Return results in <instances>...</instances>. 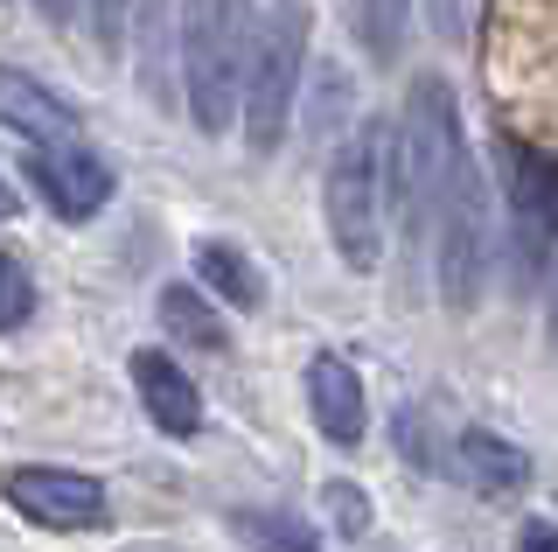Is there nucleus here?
<instances>
[{
  "mask_svg": "<svg viewBox=\"0 0 558 552\" xmlns=\"http://www.w3.org/2000/svg\"><path fill=\"white\" fill-rule=\"evenodd\" d=\"M398 211V119H363L349 127L336 154L322 168V217H328V245L349 273H377L384 266V231Z\"/></svg>",
  "mask_w": 558,
  "mask_h": 552,
  "instance_id": "1",
  "label": "nucleus"
},
{
  "mask_svg": "<svg viewBox=\"0 0 558 552\" xmlns=\"http://www.w3.org/2000/svg\"><path fill=\"white\" fill-rule=\"evenodd\" d=\"M258 8L252 0H182L174 14V49H182V106L196 133H231L244 112V77H252Z\"/></svg>",
  "mask_w": 558,
  "mask_h": 552,
  "instance_id": "2",
  "label": "nucleus"
},
{
  "mask_svg": "<svg viewBox=\"0 0 558 552\" xmlns=\"http://www.w3.org/2000/svg\"><path fill=\"white\" fill-rule=\"evenodd\" d=\"M468 161H475V147H468L453 84L440 71H418L405 92V112H398V217H405V231L426 238L433 203L447 196V182Z\"/></svg>",
  "mask_w": 558,
  "mask_h": 552,
  "instance_id": "3",
  "label": "nucleus"
},
{
  "mask_svg": "<svg viewBox=\"0 0 558 552\" xmlns=\"http://www.w3.org/2000/svg\"><path fill=\"white\" fill-rule=\"evenodd\" d=\"M307 0H266L258 8V43H252V77H244V147L258 161H272L287 147L293 119H301V92H307Z\"/></svg>",
  "mask_w": 558,
  "mask_h": 552,
  "instance_id": "4",
  "label": "nucleus"
},
{
  "mask_svg": "<svg viewBox=\"0 0 558 552\" xmlns=\"http://www.w3.org/2000/svg\"><path fill=\"white\" fill-rule=\"evenodd\" d=\"M433 266H440V295L447 308H475L482 301V273H488V189H482V161H468L447 182V196L433 203Z\"/></svg>",
  "mask_w": 558,
  "mask_h": 552,
  "instance_id": "5",
  "label": "nucleus"
},
{
  "mask_svg": "<svg viewBox=\"0 0 558 552\" xmlns=\"http://www.w3.org/2000/svg\"><path fill=\"white\" fill-rule=\"evenodd\" d=\"M0 496L43 531H98L112 517L105 482L84 469H57V461H14V469H0Z\"/></svg>",
  "mask_w": 558,
  "mask_h": 552,
  "instance_id": "6",
  "label": "nucleus"
},
{
  "mask_svg": "<svg viewBox=\"0 0 558 552\" xmlns=\"http://www.w3.org/2000/svg\"><path fill=\"white\" fill-rule=\"evenodd\" d=\"M22 168H28V182L43 189V203L63 224H92L105 203H112V168H105V154L92 141H77V147H22Z\"/></svg>",
  "mask_w": 558,
  "mask_h": 552,
  "instance_id": "7",
  "label": "nucleus"
},
{
  "mask_svg": "<svg viewBox=\"0 0 558 552\" xmlns=\"http://www.w3.org/2000/svg\"><path fill=\"white\" fill-rule=\"evenodd\" d=\"M0 127L22 147H77L84 141V119L70 112V98H57L35 71H14V63H0Z\"/></svg>",
  "mask_w": 558,
  "mask_h": 552,
  "instance_id": "8",
  "label": "nucleus"
},
{
  "mask_svg": "<svg viewBox=\"0 0 558 552\" xmlns=\"http://www.w3.org/2000/svg\"><path fill=\"white\" fill-rule=\"evenodd\" d=\"M133 392H140V412L161 427L168 441H196L203 434V392L196 377L174 364L168 350H133Z\"/></svg>",
  "mask_w": 558,
  "mask_h": 552,
  "instance_id": "9",
  "label": "nucleus"
},
{
  "mask_svg": "<svg viewBox=\"0 0 558 552\" xmlns=\"http://www.w3.org/2000/svg\"><path fill=\"white\" fill-rule=\"evenodd\" d=\"M502 196H510V217L537 245L558 238V154L531 147V141H502Z\"/></svg>",
  "mask_w": 558,
  "mask_h": 552,
  "instance_id": "10",
  "label": "nucleus"
},
{
  "mask_svg": "<svg viewBox=\"0 0 558 552\" xmlns=\"http://www.w3.org/2000/svg\"><path fill=\"white\" fill-rule=\"evenodd\" d=\"M307 412H314V427H322L328 447H356L363 427H371L363 377L349 371L336 350H314V357H307Z\"/></svg>",
  "mask_w": 558,
  "mask_h": 552,
  "instance_id": "11",
  "label": "nucleus"
},
{
  "mask_svg": "<svg viewBox=\"0 0 558 552\" xmlns=\"http://www.w3.org/2000/svg\"><path fill=\"white\" fill-rule=\"evenodd\" d=\"M453 469H461L468 490L510 496V490H523V482H531V455H523L517 441L488 434V427H461V434H453Z\"/></svg>",
  "mask_w": 558,
  "mask_h": 552,
  "instance_id": "12",
  "label": "nucleus"
},
{
  "mask_svg": "<svg viewBox=\"0 0 558 552\" xmlns=\"http://www.w3.org/2000/svg\"><path fill=\"white\" fill-rule=\"evenodd\" d=\"M196 273L223 308H266V273H258V259L244 245H231V238H196Z\"/></svg>",
  "mask_w": 558,
  "mask_h": 552,
  "instance_id": "13",
  "label": "nucleus"
},
{
  "mask_svg": "<svg viewBox=\"0 0 558 552\" xmlns=\"http://www.w3.org/2000/svg\"><path fill=\"white\" fill-rule=\"evenodd\" d=\"M342 8H349V36L363 43L371 63H398V57H405V28H412L418 0H342Z\"/></svg>",
  "mask_w": 558,
  "mask_h": 552,
  "instance_id": "14",
  "label": "nucleus"
},
{
  "mask_svg": "<svg viewBox=\"0 0 558 552\" xmlns=\"http://www.w3.org/2000/svg\"><path fill=\"white\" fill-rule=\"evenodd\" d=\"M161 329L174 343H189V350H223V315L196 295V287H182V280L161 287Z\"/></svg>",
  "mask_w": 558,
  "mask_h": 552,
  "instance_id": "15",
  "label": "nucleus"
},
{
  "mask_svg": "<svg viewBox=\"0 0 558 552\" xmlns=\"http://www.w3.org/2000/svg\"><path fill=\"white\" fill-rule=\"evenodd\" d=\"M231 531L252 552H322V539L287 511H231Z\"/></svg>",
  "mask_w": 558,
  "mask_h": 552,
  "instance_id": "16",
  "label": "nucleus"
},
{
  "mask_svg": "<svg viewBox=\"0 0 558 552\" xmlns=\"http://www.w3.org/2000/svg\"><path fill=\"white\" fill-rule=\"evenodd\" d=\"M133 8H140V0H84V28H92L98 57H126V43H133Z\"/></svg>",
  "mask_w": 558,
  "mask_h": 552,
  "instance_id": "17",
  "label": "nucleus"
},
{
  "mask_svg": "<svg viewBox=\"0 0 558 552\" xmlns=\"http://www.w3.org/2000/svg\"><path fill=\"white\" fill-rule=\"evenodd\" d=\"M28 315H35V273L14 252H0V336L28 329Z\"/></svg>",
  "mask_w": 558,
  "mask_h": 552,
  "instance_id": "18",
  "label": "nucleus"
},
{
  "mask_svg": "<svg viewBox=\"0 0 558 552\" xmlns=\"http://www.w3.org/2000/svg\"><path fill=\"white\" fill-rule=\"evenodd\" d=\"M328 525H336L342 539H356V531H371V496H363L356 482H328Z\"/></svg>",
  "mask_w": 558,
  "mask_h": 552,
  "instance_id": "19",
  "label": "nucleus"
},
{
  "mask_svg": "<svg viewBox=\"0 0 558 552\" xmlns=\"http://www.w3.org/2000/svg\"><path fill=\"white\" fill-rule=\"evenodd\" d=\"M517 552H558V525H551V517H523V525H517Z\"/></svg>",
  "mask_w": 558,
  "mask_h": 552,
  "instance_id": "20",
  "label": "nucleus"
},
{
  "mask_svg": "<svg viewBox=\"0 0 558 552\" xmlns=\"http://www.w3.org/2000/svg\"><path fill=\"white\" fill-rule=\"evenodd\" d=\"M28 8L43 14L49 28H70V22H77V14H84V0H28Z\"/></svg>",
  "mask_w": 558,
  "mask_h": 552,
  "instance_id": "21",
  "label": "nucleus"
},
{
  "mask_svg": "<svg viewBox=\"0 0 558 552\" xmlns=\"http://www.w3.org/2000/svg\"><path fill=\"white\" fill-rule=\"evenodd\" d=\"M22 203H14V182H0V217H14Z\"/></svg>",
  "mask_w": 558,
  "mask_h": 552,
  "instance_id": "22",
  "label": "nucleus"
}]
</instances>
